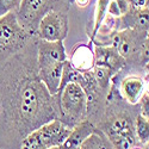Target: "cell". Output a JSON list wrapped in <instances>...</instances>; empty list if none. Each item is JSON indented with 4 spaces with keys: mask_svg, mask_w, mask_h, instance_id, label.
Returning <instances> with one entry per match:
<instances>
[{
    "mask_svg": "<svg viewBox=\"0 0 149 149\" xmlns=\"http://www.w3.org/2000/svg\"><path fill=\"white\" fill-rule=\"evenodd\" d=\"M37 36L0 69V147L19 149L29 134L58 118L57 103L38 77Z\"/></svg>",
    "mask_w": 149,
    "mask_h": 149,
    "instance_id": "cell-1",
    "label": "cell"
},
{
    "mask_svg": "<svg viewBox=\"0 0 149 149\" xmlns=\"http://www.w3.org/2000/svg\"><path fill=\"white\" fill-rule=\"evenodd\" d=\"M54 97L58 109L57 119L67 128L73 129L79 123L86 120L87 103H86V94L80 85L70 82Z\"/></svg>",
    "mask_w": 149,
    "mask_h": 149,
    "instance_id": "cell-2",
    "label": "cell"
},
{
    "mask_svg": "<svg viewBox=\"0 0 149 149\" xmlns=\"http://www.w3.org/2000/svg\"><path fill=\"white\" fill-rule=\"evenodd\" d=\"M35 37L17 20L15 12L0 17V69L6 62L25 47Z\"/></svg>",
    "mask_w": 149,
    "mask_h": 149,
    "instance_id": "cell-3",
    "label": "cell"
},
{
    "mask_svg": "<svg viewBox=\"0 0 149 149\" xmlns=\"http://www.w3.org/2000/svg\"><path fill=\"white\" fill-rule=\"evenodd\" d=\"M72 0H22L16 12V17L20 26L29 33L36 36L41 19L52 11L68 13Z\"/></svg>",
    "mask_w": 149,
    "mask_h": 149,
    "instance_id": "cell-4",
    "label": "cell"
},
{
    "mask_svg": "<svg viewBox=\"0 0 149 149\" xmlns=\"http://www.w3.org/2000/svg\"><path fill=\"white\" fill-rule=\"evenodd\" d=\"M148 38V32H139L136 30L127 29L122 31H116L110 40V45L124 58L125 68L122 72L135 69L142 70L144 74H148L141 68L140 65V52L143 42Z\"/></svg>",
    "mask_w": 149,
    "mask_h": 149,
    "instance_id": "cell-5",
    "label": "cell"
},
{
    "mask_svg": "<svg viewBox=\"0 0 149 149\" xmlns=\"http://www.w3.org/2000/svg\"><path fill=\"white\" fill-rule=\"evenodd\" d=\"M111 85L117 88L119 97L129 105H137L141 97L148 91V75L119 72L112 78Z\"/></svg>",
    "mask_w": 149,
    "mask_h": 149,
    "instance_id": "cell-6",
    "label": "cell"
},
{
    "mask_svg": "<svg viewBox=\"0 0 149 149\" xmlns=\"http://www.w3.org/2000/svg\"><path fill=\"white\" fill-rule=\"evenodd\" d=\"M69 20L65 12L52 11L40 22L36 36L38 40L48 42H63L68 35Z\"/></svg>",
    "mask_w": 149,
    "mask_h": 149,
    "instance_id": "cell-7",
    "label": "cell"
},
{
    "mask_svg": "<svg viewBox=\"0 0 149 149\" xmlns=\"http://www.w3.org/2000/svg\"><path fill=\"white\" fill-rule=\"evenodd\" d=\"M84 77L85 82L81 85V87L86 94V103H87L86 120H88L95 127L105 111L107 103V92L99 87L98 84L94 81L91 72L84 73Z\"/></svg>",
    "mask_w": 149,
    "mask_h": 149,
    "instance_id": "cell-8",
    "label": "cell"
},
{
    "mask_svg": "<svg viewBox=\"0 0 149 149\" xmlns=\"http://www.w3.org/2000/svg\"><path fill=\"white\" fill-rule=\"evenodd\" d=\"M67 53L63 42L37 41V65L38 69L50 67L60 62L67 61Z\"/></svg>",
    "mask_w": 149,
    "mask_h": 149,
    "instance_id": "cell-9",
    "label": "cell"
},
{
    "mask_svg": "<svg viewBox=\"0 0 149 149\" xmlns=\"http://www.w3.org/2000/svg\"><path fill=\"white\" fill-rule=\"evenodd\" d=\"M70 130L72 129L67 128L58 119H54L38 128L37 132H38V136L43 146L47 149H52L63 144L68 135L70 134Z\"/></svg>",
    "mask_w": 149,
    "mask_h": 149,
    "instance_id": "cell-10",
    "label": "cell"
},
{
    "mask_svg": "<svg viewBox=\"0 0 149 149\" xmlns=\"http://www.w3.org/2000/svg\"><path fill=\"white\" fill-rule=\"evenodd\" d=\"M148 13H149L148 7H144L141 10L129 7L125 13H123L120 17L116 19L117 31L131 29L139 32H148V29H149Z\"/></svg>",
    "mask_w": 149,
    "mask_h": 149,
    "instance_id": "cell-11",
    "label": "cell"
},
{
    "mask_svg": "<svg viewBox=\"0 0 149 149\" xmlns=\"http://www.w3.org/2000/svg\"><path fill=\"white\" fill-rule=\"evenodd\" d=\"M95 66L107 68L116 75L125 68V61L111 45H94L93 47Z\"/></svg>",
    "mask_w": 149,
    "mask_h": 149,
    "instance_id": "cell-12",
    "label": "cell"
},
{
    "mask_svg": "<svg viewBox=\"0 0 149 149\" xmlns=\"http://www.w3.org/2000/svg\"><path fill=\"white\" fill-rule=\"evenodd\" d=\"M70 66L79 73H87L95 66V57L92 44L88 43H78L73 47L70 56L68 58Z\"/></svg>",
    "mask_w": 149,
    "mask_h": 149,
    "instance_id": "cell-13",
    "label": "cell"
},
{
    "mask_svg": "<svg viewBox=\"0 0 149 149\" xmlns=\"http://www.w3.org/2000/svg\"><path fill=\"white\" fill-rule=\"evenodd\" d=\"M95 127L88 120H84L75 125L68 135L65 143L60 146V149H78L90 136L94 132Z\"/></svg>",
    "mask_w": 149,
    "mask_h": 149,
    "instance_id": "cell-14",
    "label": "cell"
},
{
    "mask_svg": "<svg viewBox=\"0 0 149 149\" xmlns=\"http://www.w3.org/2000/svg\"><path fill=\"white\" fill-rule=\"evenodd\" d=\"M63 63L65 62H60V63L53 65L50 67L38 69V77L52 95H55L58 91L60 84H61V78H62Z\"/></svg>",
    "mask_w": 149,
    "mask_h": 149,
    "instance_id": "cell-15",
    "label": "cell"
},
{
    "mask_svg": "<svg viewBox=\"0 0 149 149\" xmlns=\"http://www.w3.org/2000/svg\"><path fill=\"white\" fill-rule=\"evenodd\" d=\"M94 4H95V8H94L93 20H92V28L91 30L87 31V36L90 40L88 44H93V41L99 31V28L102 26L105 17L107 16V7L110 4V0H97Z\"/></svg>",
    "mask_w": 149,
    "mask_h": 149,
    "instance_id": "cell-16",
    "label": "cell"
},
{
    "mask_svg": "<svg viewBox=\"0 0 149 149\" xmlns=\"http://www.w3.org/2000/svg\"><path fill=\"white\" fill-rule=\"evenodd\" d=\"M70 82L78 84L81 86L85 82V77H84L82 73H79L78 70L74 69L67 60V61H65L63 68H62V78H61V84H60V87H58L57 92H60L66 85H68Z\"/></svg>",
    "mask_w": 149,
    "mask_h": 149,
    "instance_id": "cell-17",
    "label": "cell"
},
{
    "mask_svg": "<svg viewBox=\"0 0 149 149\" xmlns=\"http://www.w3.org/2000/svg\"><path fill=\"white\" fill-rule=\"evenodd\" d=\"M78 149H113V148L110 144L106 136L95 128L94 132Z\"/></svg>",
    "mask_w": 149,
    "mask_h": 149,
    "instance_id": "cell-18",
    "label": "cell"
},
{
    "mask_svg": "<svg viewBox=\"0 0 149 149\" xmlns=\"http://www.w3.org/2000/svg\"><path fill=\"white\" fill-rule=\"evenodd\" d=\"M91 74L99 87L109 93L110 87H111V81H112V78L115 77L113 74L107 68L102 67V66H94L93 69L91 70Z\"/></svg>",
    "mask_w": 149,
    "mask_h": 149,
    "instance_id": "cell-19",
    "label": "cell"
},
{
    "mask_svg": "<svg viewBox=\"0 0 149 149\" xmlns=\"http://www.w3.org/2000/svg\"><path fill=\"white\" fill-rule=\"evenodd\" d=\"M135 134L137 142L142 146L148 144L149 142V119L142 117L140 113L136 117L135 122Z\"/></svg>",
    "mask_w": 149,
    "mask_h": 149,
    "instance_id": "cell-20",
    "label": "cell"
},
{
    "mask_svg": "<svg viewBox=\"0 0 149 149\" xmlns=\"http://www.w3.org/2000/svg\"><path fill=\"white\" fill-rule=\"evenodd\" d=\"M19 149H47V148L43 146L37 130H35L23 140Z\"/></svg>",
    "mask_w": 149,
    "mask_h": 149,
    "instance_id": "cell-21",
    "label": "cell"
},
{
    "mask_svg": "<svg viewBox=\"0 0 149 149\" xmlns=\"http://www.w3.org/2000/svg\"><path fill=\"white\" fill-rule=\"evenodd\" d=\"M22 0H0V17H3L10 12L18 11Z\"/></svg>",
    "mask_w": 149,
    "mask_h": 149,
    "instance_id": "cell-22",
    "label": "cell"
},
{
    "mask_svg": "<svg viewBox=\"0 0 149 149\" xmlns=\"http://www.w3.org/2000/svg\"><path fill=\"white\" fill-rule=\"evenodd\" d=\"M139 107H140V115L147 119H149V93L148 91L143 93L139 102Z\"/></svg>",
    "mask_w": 149,
    "mask_h": 149,
    "instance_id": "cell-23",
    "label": "cell"
},
{
    "mask_svg": "<svg viewBox=\"0 0 149 149\" xmlns=\"http://www.w3.org/2000/svg\"><path fill=\"white\" fill-rule=\"evenodd\" d=\"M148 1L149 0H128L129 6L132 8H136V10L148 7Z\"/></svg>",
    "mask_w": 149,
    "mask_h": 149,
    "instance_id": "cell-24",
    "label": "cell"
},
{
    "mask_svg": "<svg viewBox=\"0 0 149 149\" xmlns=\"http://www.w3.org/2000/svg\"><path fill=\"white\" fill-rule=\"evenodd\" d=\"M74 3L78 5V7H81V8L90 6V0H74Z\"/></svg>",
    "mask_w": 149,
    "mask_h": 149,
    "instance_id": "cell-25",
    "label": "cell"
},
{
    "mask_svg": "<svg viewBox=\"0 0 149 149\" xmlns=\"http://www.w3.org/2000/svg\"><path fill=\"white\" fill-rule=\"evenodd\" d=\"M131 149H148V144H144V146H142V144L137 143L136 146H134Z\"/></svg>",
    "mask_w": 149,
    "mask_h": 149,
    "instance_id": "cell-26",
    "label": "cell"
},
{
    "mask_svg": "<svg viewBox=\"0 0 149 149\" xmlns=\"http://www.w3.org/2000/svg\"><path fill=\"white\" fill-rule=\"evenodd\" d=\"M95 1H97V0H90V5H93Z\"/></svg>",
    "mask_w": 149,
    "mask_h": 149,
    "instance_id": "cell-27",
    "label": "cell"
}]
</instances>
